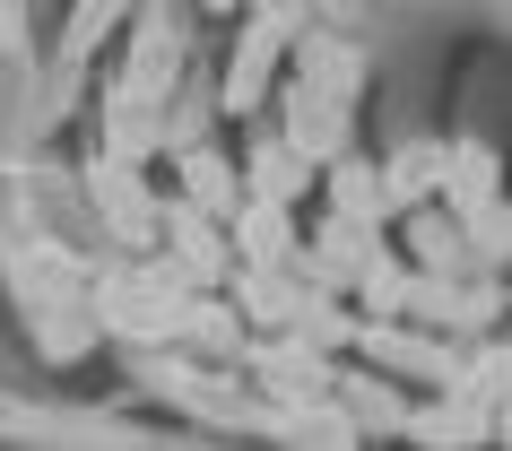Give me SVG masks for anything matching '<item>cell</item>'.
<instances>
[{"label":"cell","instance_id":"cell-1","mask_svg":"<svg viewBox=\"0 0 512 451\" xmlns=\"http://www.w3.org/2000/svg\"><path fill=\"white\" fill-rule=\"evenodd\" d=\"M270 61H278V9L261 18V27L243 35V53H235V79H226V105H261V79H270Z\"/></svg>","mask_w":512,"mask_h":451},{"label":"cell","instance_id":"cell-2","mask_svg":"<svg viewBox=\"0 0 512 451\" xmlns=\"http://www.w3.org/2000/svg\"><path fill=\"white\" fill-rule=\"evenodd\" d=\"M304 183H313V157L287 148V139H270V148L252 157V200H296Z\"/></svg>","mask_w":512,"mask_h":451},{"label":"cell","instance_id":"cell-3","mask_svg":"<svg viewBox=\"0 0 512 451\" xmlns=\"http://www.w3.org/2000/svg\"><path fill=\"white\" fill-rule=\"evenodd\" d=\"M287 243H296V226H287V200H252V209H243V252H252V261H278Z\"/></svg>","mask_w":512,"mask_h":451},{"label":"cell","instance_id":"cell-4","mask_svg":"<svg viewBox=\"0 0 512 451\" xmlns=\"http://www.w3.org/2000/svg\"><path fill=\"white\" fill-rule=\"evenodd\" d=\"M183 183H191V200H200V209H243V174H235L226 157H191Z\"/></svg>","mask_w":512,"mask_h":451},{"label":"cell","instance_id":"cell-5","mask_svg":"<svg viewBox=\"0 0 512 451\" xmlns=\"http://www.w3.org/2000/svg\"><path fill=\"white\" fill-rule=\"evenodd\" d=\"M330 200H339V217H374L382 209V174H374V165H356V157H339V165H330Z\"/></svg>","mask_w":512,"mask_h":451},{"label":"cell","instance_id":"cell-6","mask_svg":"<svg viewBox=\"0 0 512 451\" xmlns=\"http://www.w3.org/2000/svg\"><path fill=\"white\" fill-rule=\"evenodd\" d=\"M296 148L304 157H330L339 148V105L330 96H296Z\"/></svg>","mask_w":512,"mask_h":451}]
</instances>
